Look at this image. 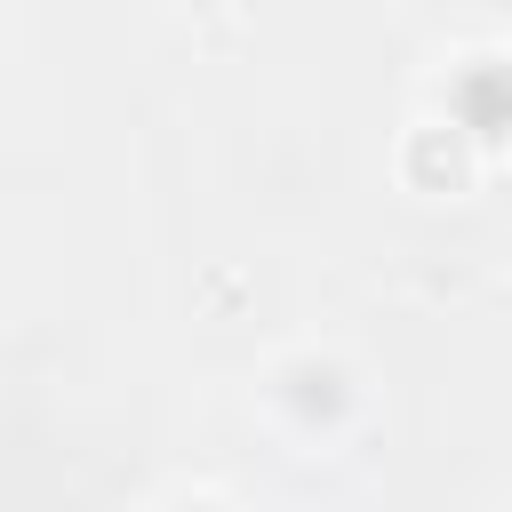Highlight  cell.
<instances>
[{
  "mask_svg": "<svg viewBox=\"0 0 512 512\" xmlns=\"http://www.w3.org/2000/svg\"><path fill=\"white\" fill-rule=\"evenodd\" d=\"M456 112H464L472 136H504L512 128V80L504 72H464L456 80Z\"/></svg>",
  "mask_w": 512,
  "mask_h": 512,
  "instance_id": "6da1fadb",
  "label": "cell"
}]
</instances>
